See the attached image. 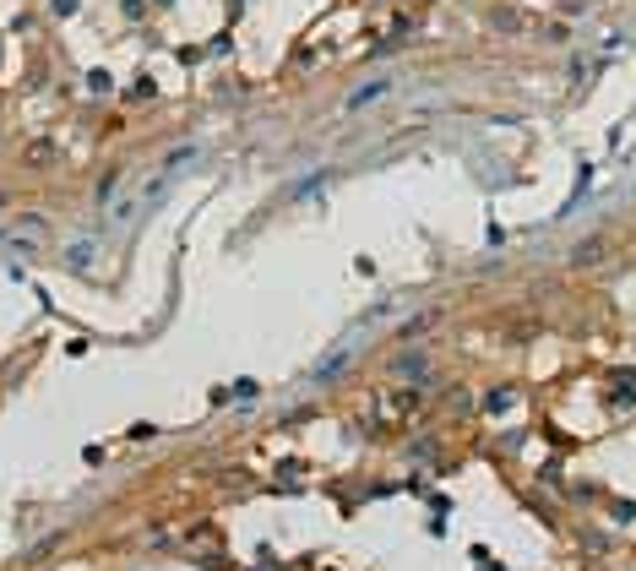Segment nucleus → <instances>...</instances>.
<instances>
[{"label": "nucleus", "instance_id": "obj_1", "mask_svg": "<svg viewBox=\"0 0 636 571\" xmlns=\"http://www.w3.org/2000/svg\"><path fill=\"white\" fill-rule=\"evenodd\" d=\"M381 93H386V82H370V87L349 93V104H343V109H364V104H370V98H381Z\"/></svg>", "mask_w": 636, "mask_h": 571}]
</instances>
